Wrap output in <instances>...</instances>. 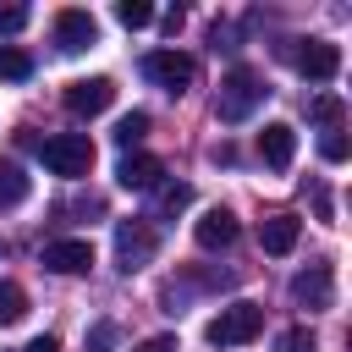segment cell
I'll return each instance as SVG.
<instances>
[{
    "label": "cell",
    "instance_id": "ba28073f",
    "mask_svg": "<svg viewBox=\"0 0 352 352\" xmlns=\"http://www.w3.org/2000/svg\"><path fill=\"white\" fill-rule=\"evenodd\" d=\"M292 297H297L302 308H330V302H336V275H330V264H308V270L292 280Z\"/></svg>",
    "mask_w": 352,
    "mask_h": 352
},
{
    "label": "cell",
    "instance_id": "603a6c76",
    "mask_svg": "<svg viewBox=\"0 0 352 352\" xmlns=\"http://www.w3.org/2000/svg\"><path fill=\"white\" fill-rule=\"evenodd\" d=\"M314 121L336 126V121H341V99H336V94H319V99H314Z\"/></svg>",
    "mask_w": 352,
    "mask_h": 352
},
{
    "label": "cell",
    "instance_id": "e0dca14e",
    "mask_svg": "<svg viewBox=\"0 0 352 352\" xmlns=\"http://www.w3.org/2000/svg\"><path fill=\"white\" fill-rule=\"evenodd\" d=\"M143 138H148V116H143V110H132V116H121V121H116V143H121L126 154H132Z\"/></svg>",
    "mask_w": 352,
    "mask_h": 352
},
{
    "label": "cell",
    "instance_id": "6da1fadb",
    "mask_svg": "<svg viewBox=\"0 0 352 352\" xmlns=\"http://www.w3.org/2000/svg\"><path fill=\"white\" fill-rule=\"evenodd\" d=\"M264 82H258V72H248V66H231L226 72V82H220V99H214V116L226 121V126H236V121H248L258 104H264Z\"/></svg>",
    "mask_w": 352,
    "mask_h": 352
},
{
    "label": "cell",
    "instance_id": "3957f363",
    "mask_svg": "<svg viewBox=\"0 0 352 352\" xmlns=\"http://www.w3.org/2000/svg\"><path fill=\"white\" fill-rule=\"evenodd\" d=\"M264 330V308L258 302H231V308H220L214 319H209V346H242V341H253Z\"/></svg>",
    "mask_w": 352,
    "mask_h": 352
},
{
    "label": "cell",
    "instance_id": "484cf974",
    "mask_svg": "<svg viewBox=\"0 0 352 352\" xmlns=\"http://www.w3.org/2000/svg\"><path fill=\"white\" fill-rule=\"evenodd\" d=\"M138 352H176V336H148L138 341Z\"/></svg>",
    "mask_w": 352,
    "mask_h": 352
},
{
    "label": "cell",
    "instance_id": "44dd1931",
    "mask_svg": "<svg viewBox=\"0 0 352 352\" xmlns=\"http://www.w3.org/2000/svg\"><path fill=\"white\" fill-rule=\"evenodd\" d=\"M88 352H116V324H110V319L88 324Z\"/></svg>",
    "mask_w": 352,
    "mask_h": 352
},
{
    "label": "cell",
    "instance_id": "7a4b0ae2",
    "mask_svg": "<svg viewBox=\"0 0 352 352\" xmlns=\"http://www.w3.org/2000/svg\"><path fill=\"white\" fill-rule=\"evenodd\" d=\"M38 154H44V165H50L55 176H88V170H94V143H88V132H55V138L38 143Z\"/></svg>",
    "mask_w": 352,
    "mask_h": 352
},
{
    "label": "cell",
    "instance_id": "52a82bcc",
    "mask_svg": "<svg viewBox=\"0 0 352 352\" xmlns=\"http://www.w3.org/2000/svg\"><path fill=\"white\" fill-rule=\"evenodd\" d=\"M44 270H55V275H88V270H94V248H88L82 236L44 242Z\"/></svg>",
    "mask_w": 352,
    "mask_h": 352
},
{
    "label": "cell",
    "instance_id": "d6986e66",
    "mask_svg": "<svg viewBox=\"0 0 352 352\" xmlns=\"http://www.w3.org/2000/svg\"><path fill=\"white\" fill-rule=\"evenodd\" d=\"M116 22H121V28H148V22H154V6H148V0H121V6H116Z\"/></svg>",
    "mask_w": 352,
    "mask_h": 352
},
{
    "label": "cell",
    "instance_id": "8992f818",
    "mask_svg": "<svg viewBox=\"0 0 352 352\" xmlns=\"http://www.w3.org/2000/svg\"><path fill=\"white\" fill-rule=\"evenodd\" d=\"M66 110L72 116H99V110H110V99H116V82L110 77H77V82H66Z\"/></svg>",
    "mask_w": 352,
    "mask_h": 352
},
{
    "label": "cell",
    "instance_id": "8fae6325",
    "mask_svg": "<svg viewBox=\"0 0 352 352\" xmlns=\"http://www.w3.org/2000/svg\"><path fill=\"white\" fill-rule=\"evenodd\" d=\"M258 154H264L270 170H292V160H297V132H292L286 121H270V126L258 132Z\"/></svg>",
    "mask_w": 352,
    "mask_h": 352
},
{
    "label": "cell",
    "instance_id": "cb8c5ba5",
    "mask_svg": "<svg viewBox=\"0 0 352 352\" xmlns=\"http://www.w3.org/2000/svg\"><path fill=\"white\" fill-rule=\"evenodd\" d=\"M319 154H324V160H330V165H341V160H346V138H341V132H336V126H330V132H324V138H319Z\"/></svg>",
    "mask_w": 352,
    "mask_h": 352
},
{
    "label": "cell",
    "instance_id": "30bf717a",
    "mask_svg": "<svg viewBox=\"0 0 352 352\" xmlns=\"http://www.w3.org/2000/svg\"><path fill=\"white\" fill-rule=\"evenodd\" d=\"M297 72H302L308 82H330V77L341 72V50L324 44V38H308V44L297 50Z\"/></svg>",
    "mask_w": 352,
    "mask_h": 352
},
{
    "label": "cell",
    "instance_id": "ac0fdd59",
    "mask_svg": "<svg viewBox=\"0 0 352 352\" xmlns=\"http://www.w3.org/2000/svg\"><path fill=\"white\" fill-rule=\"evenodd\" d=\"M28 314V292L16 280H0V324H16Z\"/></svg>",
    "mask_w": 352,
    "mask_h": 352
},
{
    "label": "cell",
    "instance_id": "d4e9b609",
    "mask_svg": "<svg viewBox=\"0 0 352 352\" xmlns=\"http://www.w3.org/2000/svg\"><path fill=\"white\" fill-rule=\"evenodd\" d=\"M187 198H192V192H187L182 182H170V187H160V209H165V214H176V209H187Z\"/></svg>",
    "mask_w": 352,
    "mask_h": 352
},
{
    "label": "cell",
    "instance_id": "4316f807",
    "mask_svg": "<svg viewBox=\"0 0 352 352\" xmlns=\"http://www.w3.org/2000/svg\"><path fill=\"white\" fill-rule=\"evenodd\" d=\"M22 352H60V341H55V336H33Z\"/></svg>",
    "mask_w": 352,
    "mask_h": 352
},
{
    "label": "cell",
    "instance_id": "7402d4cb",
    "mask_svg": "<svg viewBox=\"0 0 352 352\" xmlns=\"http://www.w3.org/2000/svg\"><path fill=\"white\" fill-rule=\"evenodd\" d=\"M22 28H28V6H0V38H11Z\"/></svg>",
    "mask_w": 352,
    "mask_h": 352
},
{
    "label": "cell",
    "instance_id": "4fadbf2b",
    "mask_svg": "<svg viewBox=\"0 0 352 352\" xmlns=\"http://www.w3.org/2000/svg\"><path fill=\"white\" fill-rule=\"evenodd\" d=\"M297 236H302V220H297V214H270V220L258 226V242H264V253H275V258H286V253L297 248Z\"/></svg>",
    "mask_w": 352,
    "mask_h": 352
},
{
    "label": "cell",
    "instance_id": "9c48e42d",
    "mask_svg": "<svg viewBox=\"0 0 352 352\" xmlns=\"http://www.w3.org/2000/svg\"><path fill=\"white\" fill-rule=\"evenodd\" d=\"M94 38H99V28H94V16H88V11H77V6H72V11H60V16H55V44H60L66 55H82Z\"/></svg>",
    "mask_w": 352,
    "mask_h": 352
},
{
    "label": "cell",
    "instance_id": "7c38bea8",
    "mask_svg": "<svg viewBox=\"0 0 352 352\" xmlns=\"http://www.w3.org/2000/svg\"><path fill=\"white\" fill-rule=\"evenodd\" d=\"M116 182H121L126 192H148V187H160V160H154V154H121Z\"/></svg>",
    "mask_w": 352,
    "mask_h": 352
},
{
    "label": "cell",
    "instance_id": "5b68a950",
    "mask_svg": "<svg viewBox=\"0 0 352 352\" xmlns=\"http://www.w3.org/2000/svg\"><path fill=\"white\" fill-rule=\"evenodd\" d=\"M154 248H160V236H154L148 220H121V226H116V264H121L126 275L143 270V264L154 258Z\"/></svg>",
    "mask_w": 352,
    "mask_h": 352
},
{
    "label": "cell",
    "instance_id": "5bb4252c",
    "mask_svg": "<svg viewBox=\"0 0 352 352\" xmlns=\"http://www.w3.org/2000/svg\"><path fill=\"white\" fill-rule=\"evenodd\" d=\"M236 231H242V226H236V214H231V209H209V214L192 226L198 248H231V242H236Z\"/></svg>",
    "mask_w": 352,
    "mask_h": 352
},
{
    "label": "cell",
    "instance_id": "83f0119b",
    "mask_svg": "<svg viewBox=\"0 0 352 352\" xmlns=\"http://www.w3.org/2000/svg\"><path fill=\"white\" fill-rule=\"evenodd\" d=\"M0 258H6V242H0Z\"/></svg>",
    "mask_w": 352,
    "mask_h": 352
},
{
    "label": "cell",
    "instance_id": "9a60e30c",
    "mask_svg": "<svg viewBox=\"0 0 352 352\" xmlns=\"http://www.w3.org/2000/svg\"><path fill=\"white\" fill-rule=\"evenodd\" d=\"M28 198V176H22V165L16 160H0V209H16Z\"/></svg>",
    "mask_w": 352,
    "mask_h": 352
},
{
    "label": "cell",
    "instance_id": "2e32d148",
    "mask_svg": "<svg viewBox=\"0 0 352 352\" xmlns=\"http://www.w3.org/2000/svg\"><path fill=\"white\" fill-rule=\"evenodd\" d=\"M33 77V55L16 44H0V82H28Z\"/></svg>",
    "mask_w": 352,
    "mask_h": 352
},
{
    "label": "cell",
    "instance_id": "ffe728a7",
    "mask_svg": "<svg viewBox=\"0 0 352 352\" xmlns=\"http://www.w3.org/2000/svg\"><path fill=\"white\" fill-rule=\"evenodd\" d=\"M275 352H319V341H314V330H280V341H275Z\"/></svg>",
    "mask_w": 352,
    "mask_h": 352
},
{
    "label": "cell",
    "instance_id": "277c9868",
    "mask_svg": "<svg viewBox=\"0 0 352 352\" xmlns=\"http://www.w3.org/2000/svg\"><path fill=\"white\" fill-rule=\"evenodd\" d=\"M143 72H148L165 94H187L192 77H198L192 55H182V50H148V55H143Z\"/></svg>",
    "mask_w": 352,
    "mask_h": 352
}]
</instances>
